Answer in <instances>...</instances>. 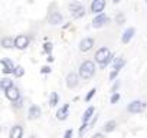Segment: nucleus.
Listing matches in <instances>:
<instances>
[{
	"label": "nucleus",
	"instance_id": "f257e3e1",
	"mask_svg": "<svg viewBox=\"0 0 147 138\" xmlns=\"http://www.w3.org/2000/svg\"><path fill=\"white\" fill-rule=\"evenodd\" d=\"M94 59H95V62L100 65V68L104 69V68H107L108 63L113 60V53H111V50H110L107 46H104V48H100V49L95 52Z\"/></svg>",
	"mask_w": 147,
	"mask_h": 138
},
{
	"label": "nucleus",
	"instance_id": "2eb2a0df",
	"mask_svg": "<svg viewBox=\"0 0 147 138\" xmlns=\"http://www.w3.org/2000/svg\"><path fill=\"white\" fill-rule=\"evenodd\" d=\"M62 22H63V16H62L59 12H53V13L49 16V25L56 26V25H61Z\"/></svg>",
	"mask_w": 147,
	"mask_h": 138
},
{
	"label": "nucleus",
	"instance_id": "a211bd4d",
	"mask_svg": "<svg viewBox=\"0 0 147 138\" xmlns=\"http://www.w3.org/2000/svg\"><path fill=\"white\" fill-rule=\"evenodd\" d=\"M124 65H125V59L123 56H118L113 60V69H117V71H121Z\"/></svg>",
	"mask_w": 147,
	"mask_h": 138
},
{
	"label": "nucleus",
	"instance_id": "ddd939ff",
	"mask_svg": "<svg viewBox=\"0 0 147 138\" xmlns=\"http://www.w3.org/2000/svg\"><path fill=\"white\" fill-rule=\"evenodd\" d=\"M40 115H42L40 107H38V105H30L29 107V111H28V118L29 119H38V118H40Z\"/></svg>",
	"mask_w": 147,
	"mask_h": 138
},
{
	"label": "nucleus",
	"instance_id": "2f4dec72",
	"mask_svg": "<svg viewBox=\"0 0 147 138\" xmlns=\"http://www.w3.org/2000/svg\"><path fill=\"white\" fill-rule=\"evenodd\" d=\"M72 134H74V131H72V129H66V131H65V134H63V137H65V138H71V137H72Z\"/></svg>",
	"mask_w": 147,
	"mask_h": 138
},
{
	"label": "nucleus",
	"instance_id": "7ed1b4c3",
	"mask_svg": "<svg viewBox=\"0 0 147 138\" xmlns=\"http://www.w3.org/2000/svg\"><path fill=\"white\" fill-rule=\"evenodd\" d=\"M69 12H71V15H72L74 19H81L87 13L85 12V7L82 6L81 2H72V3H69Z\"/></svg>",
	"mask_w": 147,
	"mask_h": 138
},
{
	"label": "nucleus",
	"instance_id": "423d86ee",
	"mask_svg": "<svg viewBox=\"0 0 147 138\" xmlns=\"http://www.w3.org/2000/svg\"><path fill=\"white\" fill-rule=\"evenodd\" d=\"M65 84L69 89H74V88H77L78 84H80V75L75 74V72H69L65 78Z\"/></svg>",
	"mask_w": 147,
	"mask_h": 138
},
{
	"label": "nucleus",
	"instance_id": "dca6fc26",
	"mask_svg": "<svg viewBox=\"0 0 147 138\" xmlns=\"http://www.w3.org/2000/svg\"><path fill=\"white\" fill-rule=\"evenodd\" d=\"M10 138H22L23 137V127L22 125H15L10 129Z\"/></svg>",
	"mask_w": 147,
	"mask_h": 138
},
{
	"label": "nucleus",
	"instance_id": "20e7f679",
	"mask_svg": "<svg viewBox=\"0 0 147 138\" xmlns=\"http://www.w3.org/2000/svg\"><path fill=\"white\" fill-rule=\"evenodd\" d=\"M146 107H147V104H146L144 101L134 99V101H131V102L127 105V111H128L130 114H140V112H143V111L146 109Z\"/></svg>",
	"mask_w": 147,
	"mask_h": 138
},
{
	"label": "nucleus",
	"instance_id": "6ab92c4d",
	"mask_svg": "<svg viewBox=\"0 0 147 138\" xmlns=\"http://www.w3.org/2000/svg\"><path fill=\"white\" fill-rule=\"evenodd\" d=\"M94 112H95V108H94V107H88V108L85 109L84 115H82V122H90V119L92 118Z\"/></svg>",
	"mask_w": 147,
	"mask_h": 138
},
{
	"label": "nucleus",
	"instance_id": "cd10ccee",
	"mask_svg": "<svg viewBox=\"0 0 147 138\" xmlns=\"http://www.w3.org/2000/svg\"><path fill=\"white\" fill-rule=\"evenodd\" d=\"M118 74H120V71H117V69H113V71L110 72V81H115V78L118 76Z\"/></svg>",
	"mask_w": 147,
	"mask_h": 138
},
{
	"label": "nucleus",
	"instance_id": "bb28decb",
	"mask_svg": "<svg viewBox=\"0 0 147 138\" xmlns=\"http://www.w3.org/2000/svg\"><path fill=\"white\" fill-rule=\"evenodd\" d=\"M90 127V124L88 122H82V125L80 127V137H82L84 134H85V131H87V128Z\"/></svg>",
	"mask_w": 147,
	"mask_h": 138
},
{
	"label": "nucleus",
	"instance_id": "393cba45",
	"mask_svg": "<svg viewBox=\"0 0 147 138\" xmlns=\"http://www.w3.org/2000/svg\"><path fill=\"white\" fill-rule=\"evenodd\" d=\"M95 94H97V88H92V89H90V92H88V94L85 95V98H84V99H85V102H90V101L94 98V95H95Z\"/></svg>",
	"mask_w": 147,
	"mask_h": 138
},
{
	"label": "nucleus",
	"instance_id": "1a4fd4ad",
	"mask_svg": "<svg viewBox=\"0 0 147 138\" xmlns=\"http://www.w3.org/2000/svg\"><path fill=\"white\" fill-rule=\"evenodd\" d=\"M5 96L9 99V101H16L19 96H22L20 95V91H19V88L18 86H15V85H12L10 88H7L6 91H5Z\"/></svg>",
	"mask_w": 147,
	"mask_h": 138
},
{
	"label": "nucleus",
	"instance_id": "9b49d317",
	"mask_svg": "<svg viewBox=\"0 0 147 138\" xmlns=\"http://www.w3.org/2000/svg\"><path fill=\"white\" fill-rule=\"evenodd\" d=\"M0 63H2V66H3V74L5 75H10V74H13V69H15V65H13V62L10 60V59H7V58H3L2 60H0Z\"/></svg>",
	"mask_w": 147,
	"mask_h": 138
},
{
	"label": "nucleus",
	"instance_id": "473e14b6",
	"mask_svg": "<svg viewBox=\"0 0 147 138\" xmlns=\"http://www.w3.org/2000/svg\"><path fill=\"white\" fill-rule=\"evenodd\" d=\"M92 137H94V138H104V134H101V132H97V134H94Z\"/></svg>",
	"mask_w": 147,
	"mask_h": 138
},
{
	"label": "nucleus",
	"instance_id": "412c9836",
	"mask_svg": "<svg viewBox=\"0 0 147 138\" xmlns=\"http://www.w3.org/2000/svg\"><path fill=\"white\" fill-rule=\"evenodd\" d=\"M115 127H117V122L114 119H110L104 124V132H113L115 129Z\"/></svg>",
	"mask_w": 147,
	"mask_h": 138
},
{
	"label": "nucleus",
	"instance_id": "4468645a",
	"mask_svg": "<svg viewBox=\"0 0 147 138\" xmlns=\"http://www.w3.org/2000/svg\"><path fill=\"white\" fill-rule=\"evenodd\" d=\"M69 115V104H65L62 105L58 111H56V119L58 121H65Z\"/></svg>",
	"mask_w": 147,
	"mask_h": 138
},
{
	"label": "nucleus",
	"instance_id": "39448f33",
	"mask_svg": "<svg viewBox=\"0 0 147 138\" xmlns=\"http://www.w3.org/2000/svg\"><path fill=\"white\" fill-rule=\"evenodd\" d=\"M30 43V38L28 35H18L15 38V48L19 50H25Z\"/></svg>",
	"mask_w": 147,
	"mask_h": 138
},
{
	"label": "nucleus",
	"instance_id": "b1692460",
	"mask_svg": "<svg viewBox=\"0 0 147 138\" xmlns=\"http://www.w3.org/2000/svg\"><path fill=\"white\" fill-rule=\"evenodd\" d=\"M52 49H53V45L51 43V42H45L43 43V48H42V50H43V53H52Z\"/></svg>",
	"mask_w": 147,
	"mask_h": 138
},
{
	"label": "nucleus",
	"instance_id": "0eeeda50",
	"mask_svg": "<svg viewBox=\"0 0 147 138\" xmlns=\"http://www.w3.org/2000/svg\"><path fill=\"white\" fill-rule=\"evenodd\" d=\"M108 22H110L108 16H107L104 12H101V13H98V15L94 17V20H92V27H94V29H100V27H102L104 25H107Z\"/></svg>",
	"mask_w": 147,
	"mask_h": 138
},
{
	"label": "nucleus",
	"instance_id": "f704fd0d",
	"mask_svg": "<svg viewBox=\"0 0 147 138\" xmlns=\"http://www.w3.org/2000/svg\"><path fill=\"white\" fill-rule=\"evenodd\" d=\"M123 20H124L123 16H118V17H117V22H123Z\"/></svg>",
	"mask_w": 147,
	"mask_h": 138
},
{
	"label": "nucleus",
	"instance_id": "c756f323",
	"mask_svg": "<svg viewBox=\"0 0 147 138\" xmlns=\"http://www.w3.org/2000/svg\"><path fill=\"white\" fill-rule=\"evenodd\" d=\"M51 71H52V69H51V66H42V69H40V72L42 74H51Z\"/></svg>",
	"mask_w": 147,
	"mask_h": 138
},
{
	"label": "nucleus",
	"instance_id": "5701e85b",
	"mask_svg": "<svg viewBox=\"0 0 147 138\" xmlns=\"http://www.w3.org/2000/svg\"><path fill=\"white\" fill-rule=\"evenodd\" d=\"M13 75H15L16 78H22V76L25 75V68L20 66V65L15 66V69H13Z\"/></svg>",
	"mask_w": 147,
	"mask_h": 138
},
{
	"label": "nucleus",
	"instance_id": "a878e982",
	"mask_svg": "<svg viewBox=\"0 0 147 138\" xmlns=\"http://www.w3.org/2000/svg\"><path fill=\"white\" fill-rule=\"evenodd\" d=\"M120 98H121V95L118 94V92H113V95H111V98H110V104H117L118 101H120Z\"/></svg>",
	"mask_w": 147,
	"mask_h": 138
},
{
	"label": "nucleus",
	"instance_id": "f8f14e48",
	"mask_svg": "<svg viewBox=\"0 0 147 138\" xmlns=\"http://www.w3.org/2000/svg\"><path fill=\"white\" fill-rule=\"evenodd\" d=\"M134 35H136V29H134V27H127V29L123 32V35H121V43H124V45L130 43L131 39L134 38Z\"/></svg>",
	"mask_w": 147,
	"mask_h": 138
},
{
	"label": "nucleus",
	"instance_id": "f03ea898",
	"mask_svg": "<svg viewBox=\"0 0 147 138\" xmlns=\"http://www.w3.org/2000/svg\"><path fill=\"white\" fill-rule=\"evenodd\" d=\"M95 71H97V68H95V63H94L92 60H84V62L80 65L78 75H80V78L88 81V79H91V78L95 75Z\"/></svg>",
	"mask_w": 147,
	"mask_h": 138
},
{
	"label": "nucleus",
	"instance_id": "c9c22d12",
	"mask_svg": "<svg viewBox=\"0 0 147 138\" xmlns=\"http://www.w3.org/2000/svg\"><path fill=\"white\" fill-rule=\"evenodd\" d=\"M113 2H114V3H120V2H121V0H113Z\"/></svg>",
	"mask_w": 147,
	"mask_h": 138
},
{
	"label": "nucleus",
	"instance_id": "6e6552de",
	"mask_svg": "<svg viewBox=\"0 0 147 138\" xmlns=\"http://www.w3.org/2000/svg\"><path fill=\"white\" fill-rule=\"evenodd\" d=\"M105 5H107L105 0H92V2H91V6H90V10H91V13L98 15V13L104 12Z\"/></svg>",
	"mask_w": 147,
	"mask_h": 138
},
{
	"label": "nucleus",
	"instance_id": "aec40b11",
	"mask_svg": "<svg viewBox=\"0 0 147 138\" xmlns=\"http://www.w3.org/2000/svg\"><path fill=\"white\" fill-rule=\"evenodd\" d=\"M12 85H15V84H13V81H12L10 78H3V79H0V89H2V91H6V89L10 88Z\"/></svg>",
	"mask_w": 147,
	"mask_h": 138
},
{
	"label": "nucleus",
	"instance_id": "c85d7f7f",
	"mask_svg": "<svg viewBox=\"0 0 147 138\" xmlns=\"http://www.w3.org/2000/svg\"><path fill=\"white\" fill-rule=\"evenodd\" d=\"M13 104H15V107H16V108H22V105H23V98H22V96H19L16 101H13Z\"/></svg>",
	"mask_w": 147,
	"mask_h": 138
},
{
	"label": "nucleus",
	"instance_id": "e433bc0d",
	"mask_svg": "<svg viewBox=\"0 0 147 138\" xmlns=\"http://www.w3.org/2000/svg\"><path fill=\"white\" fill-rule=\"evenodd\" d=\"M146 3H147V0H146Z\"/></svg>",
	"mask_w": 147,
	"mask_h": 138
},
{
	"label": "nucleus",
	"instance_id": "7c9ffc66",
	"mask_svg": "<svg viewBox=\"0 0 147 138\" xmlns=\"http://www.w3.org/2000/svg\"><path fill=\"white\" fill-rule=\"evenodd\" d=\"M120 88V81H117V82H114V85H113V88H111V92H117V89Z\"/></svg>",
	"mask_w": 147,
	"mask_h": 138
},
{
	"label": "nucleus",
	"instance_id": "f3484780",
	"mask_svg": "<svg viewBox=\"0 0 147 138\" xmlns=\"http://www.w3.org/2000/svg\"><path fill=\"white\" fill-rule=\"evenodd\" d=\"M0 46L5 48V49H12V48H15V39L10 38V36H6L0 40Z\"/></svg>",
	"mask_w": 147,
	"mask_h": 138
},
{
	"label": "nucleus",
	"instance_id": "9d476101",
	"mask_svg": "<svg viewBox=\"0 0 147 138\" xmlns=\"http://www.w3.org/2000/svg\"><path fill=\"white\" fill-rule=\"evenodd\" d=\"M94 45H95V40L92 39V38H84L81 42H80V50L81 52H90L92 48H94Z\"/></svg>",
	"mask_w": 147,
	"mask_h": 138
},
{
	"label": "nucleus",
	"instance_id": "4be33fe9",
	"mask_svg": "<svg viewBox=\"0 0 147 138\" xmlns=\"http://www.w3.org/2000/svg\"><path fill=\"white\" fill-rule=\"evenodd\" d=\"M59 104V95L56 94V92H52L51 95H49V107H56Z\"/></svg>",
	"mask_w": 147,
	"mask_h": 138
},
{
	"label": "nucleus",
	"instance_id": "72a5a7b5",
	"mask_svg": "<svg viewBox=\"0 0 147 138\" xmlns=\"http://www.w3.org/2000/svg\"><path fill=\"white\" fill-rule=\"evenodd\" d=\"M48 62H53V56H52L51 53L48 55Z\"/></svg>",
	"mask_w": 147,
	"mask_h": 138
}]
</instances>
